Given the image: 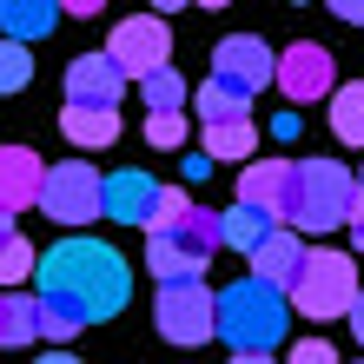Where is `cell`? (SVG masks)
Returning <instances> with one entry per match:
<instances>
[{"mask_svg": "<svg viewBox=\"0 0 364 364\" xmlns=\"http://www.w3.org/2000/svg\"><path fill=\"white\" fill-rule=\"evenodd\" d=\"M33 278H40V298H47V305H67L80 325H106V318H119L126 298H133V265L106 239H60V245H47Z\"/></svg>", "mask_w": 364, "mask_h": 364, "instance_id": "1", "label": "cell"}, {"mask_svg": "<svg viewBox=\"0 0 364 364\" xmlns=\"http://www.w3.org/2000/svg\"><path fill=\"white\" fill-rule=\"evenodd\" d=\"M358 179L338 159H298L291 166V199L278 212V232H298V239H318V232H338L351 219Z\"/></svg>", "mask_w": 364, "mask_h": 364, "instance_id": "2", "label": "cell"}, {"mask_svg": "<svg viewBox=\"0 0 364 364\" xmlns=\"http://www.w3.org/2000/svg\"><path fill=\"white\" fill-rule=\"evenodd\" d=\"M285 318H291L285 298L245 272V278H232V285L219 291V305H212V338H225L232 358H239V351L272 358V345L285 338Z\"/></svg>", "mask_w": 364, "mask_h": 364, "instance_id": "3", "label": "cell"}, {"mask_svg": "<svg viewBox=\"0 0 364 364\" xmlns=\"http://www.w3.org/2000/svg\"><path fill=\"white\" fill-rule=\"evenodd\" d=\"M351 298H358V265H351V252H305V272H298V285H291L298 318L331 325V318L351 311Z\"/></svg>", "mask_w": 364, "mask_h": 364, "instance_id": "4", "label": "cell"}, {"mask_svg": "<svg viewBox=\"0 0 364 364\" xmlns=\"http://www.w3.org/2000/svg\"><path fill=\"white\" fill-rule=\"evenodd\" d=\"M212 305H219V291H212L205 278H186V285H159V298H153V325H159L166 345L199 351L205 338H212Z\"/></svg>", "mask_w": 364, "mask_h": 364, "instance_id": "5", "label": "cell"}, {"mask_svg": "<svg viewBox=\"0 0 364 364\" xmlns=\"http://www.w3.org/2000/svg\"><path fill=\"white\" fill-rule=\"evenodd\" d=\"M166 53H173V27H166V14H133V20H119V27L106 33V60L119 67V80L159 73Z\"/></svg>", "mask_w": 364, "mask_h": 364, "instance_id": "6", "label": "cell"}, {"mask_svg": "<svg viewBox=\"0 0 364 364\" xmlns=\"http://www.w3.org/2000/svg\"><path fill=\"white\" fill-rule=\"evenodd\" d=\"M40 212H47L53 225H93L100 219V173L87 159L47 166V179H40Z\"/></svg>", "mask_w": 364, "mask_h": 364, "instance_id": "7", "label": "cell"}, {"mask_svg": "<svg viewBox=\"0 0 364 364\" xmlns=\"http://www.w3.org/2000/svg\"><path fill=\"white\" fill-rule=\"evenodd\" d=\"M272 67H278V53L259 33H225L219 47H212V80L232 87V93H245V100L272 87Z\"/></svg>", "mask_w": 364, "mask_h": 364, "instance_id": "8", "label": "cell"}, {"mask_svg": "<svg viewBox=\"0 0 364 364\" xmlns=\"http://www.w3.org/2000/svg\"><path fill=\"white\" fill-rule=\"evenodd\" d=\"M272 87L285 93L291 106H311V100H331V47L318 40H291L272 67Z\"/></svg>", "mask_w": 364, "mask_h": 364, "instance_id": "9", "label": "cell"}, {"mask_svg": "<svg viewBox=\"0 0 364 364\" xmlns=\"http://www.w3.org/2000/svg\"><path fill=\"white\" fill-rule=\"evenodd\" d=\"M153 212H159V179L153 173L126 166V173L100 179V219H113V225H153Z\"/></svg>", "mask_w": 364, "mask_h": 364, "instance_id": "10", "label": "cell"}, {"mask_svg": "<svg viewBox=\"0 0 364 364\" xmlns=\"http://www.w3.org/2000/svg\"><path fill=\"white\" fill-rule=\"evenodd\" d=\"M119 93H126V80L119 67L106 53H80L73 67H67V106H100V113H119Z\"/></svg>", "mask_w": 364, "mask_h": 364, "instance_id": "11", "label": "cell"}, {"mask_svg": "<svg viewBox=\"0 0 364 364\" xmlns=\"http://www.w3.org/2000/svg\"><path fill=\"white\" fill-rule=\"evenodd\" d=\"M40 179H47V166H40L33 146H0V212H27L40 205Z\"/></svg>", "mask_w": 364, "mask_h": 364, "instance_id": "12", "label": "cell"}, {"mask_svg": "<svg viewBox=\"0 0 364 364\" xmlns=\"http://www.w3.org/2000/svg\"><path fill=\"white\" fill-rule=\"evenodd\" d=\"M252 278L259 285H272L278 298H291V285H298V272H305V245H298V232H272V239L252 252Z\"/></svg>", "mask_w": 364, "mask_h": 364, "instance_id": "13", "label": "cell"}, {"mask_svg": "<svg viewBox=\"0 0 364 364\" xmlns=\"http://www.w3.org/2000/svg\"><path fill=\"white\" fill-rule=\"evenodd\" d=\"M285 199H291V159H252L239 173V205L272 212V225H278V212H285Z\"/></svg>", "mask_w": 364, "mask_h": 364, "instance_id": "14", "label": "cell"}, {"mask_svg": "<svg viewBox=\"0 0 364 364\" xmlns=\"http://www.w3.org/2000/svg\"><path fill=\"white\" fill-rule=\"evenodd\" d=\"M205 265H212V259H199L192 245L166 239V232H153V239H146V272H153L159 285H186V278H205Z\"/></svg>", "mask_w": 364, "mask_h": 364, "instance_id": "15", "label": "cell"}, {"mask_svg": "<svg viewBox=\"0 0 364 364\" xmlns=\"http://www.w3.org/2000/svg\"><path fill=\"white\" fill-rule=\"evenodd\" d=\"M0 27H7L14 47H33V40H47L60 27V7L53 0H7V7H0Z\"/></svg>", "mask_w": 364, "mask_h": 364, "instance_id": "16", "label": "cell"}, {"mask_svg": "<svg viewBox=\"0 0 364 364\" xmlns=\"http://www.w3.org/2000/svg\"><path fill=\"white\" fill-rule=\"evenodd\" d=\"M272 212H259V205H232V212H219V245H232V252H259L265 239H272Z\"/></svg>", "mask_w": 364, "mask_h": 364, "instance_id": "17", "label": "cell"}, {"mask_svg": "<svg viewBox=\"0 0 364 364\" xmlns=\"http://www.w3.org/2000/svg\"><path fill=\"white\" fill-rule=\"evenodd\" d=\"M60 133H67L73 146H113L119 139V113H100V106H60Z\"/></svg>", "mask_w": 364, "mask_h": 364, "instance_id": "18", "label": "cell"}, {"mask_svg": "<svg viewBox=\"0 0 364 364\" xmlns=\"http://www.w3.org/2000/svg\"><path fill=\"white\" fill-rule=\"evenodd\" d=\"M33 338H40V298L0 291V351H14V345H33Z\"/></svg>", "mask_w": 364, "mask_h": 364, "instance_id": "19", "label": "cell"}, {"mask_svg": "<svg viewBox=\"0 0 364 364\" xmlns=\"http://www.w3.org/2000/svg\"><path fill=\"white\" fill-rule=\"evenodd\" d=\"M192 113H199L205 126H232V119H252V100L232 93V87H219V80H205V87L192 93Z\"/></svg>", "mask_w": 364, "mask_h": 364, "instance_id": "20", "label": "cell"}, {"mask_svg": "<svg viewBox=\"0 0 364 364\" xmlns=\"http://www.w3.org/2000/svg\"><path fill=\"white\" fill-rule=\"evenodd\" d=\"M205 159H245L252 166V153H259V126L252 119H232V126H205V146H199Z\"/></svg>", "mask_w": 364, "mask_h": 364, "instance_id": "21", "label": "cell"}, {"mask_svg": "<svg viewBox=\"0 0 364 364\" xmlns=\"http://www.w3.org/2000/svg\"><path fill=\"white\" fill-rule=\"evenodd\" d=\"M331 133L345 139V146H364V80L331 87Z\"/></svg>", "mask_w": 364, "mask_h": 364, "instance_id": "22", "label": "cell"}, {"mask_svg": "<svg viewBox=\"0 0 364 364\" xmlns=\"http://www.w3.org/2000/svg\"><path fill=\"white\" fill-rule=\"evenodd\" d=\"M146 239H153V232H146ZM166 239H179V245H192L199 252V259H212V252H219V212H205V205H192L186 219L166 232Z\"/></svg>", "mask_w": 364, "mask_h": 364, "instance_id": "23", "label": "cell"}, {"mask_svg": "<svg viewBox=\"0 0 364 364\" xmlns=\"http://www.w3.org/2000/svg\"><path fill=\"white\" fill-rule=\"evenodd\" d=\"M139 100L153 106V113H179V106H186V80H179L173 67H159V73L139 80Z\"/></svg>", "mask_w": 364, "mask_h": 364, "instance_id": "24", "label": "cell"}, {"mask_svg": "<svg viewBox=\"0 0 364 364\" xmlns=\"http://www.w3.org/2000/svg\"><path fill=\"white\" fill-rule=\"evenodd\" d=\"M33 265H40V252H33L27 239H7V245H0V291L27 285V278H33Z\"/></svg>", "mask_w": 364, "mask_h": 364, "instance_id": "25", "label": "cell"}, {"mask_svg": "<svg viewBox=\"0 0 364 364\" xmlns=\"http://www.w3.org/2000/svg\"><path fill=\"white\" fill-rule=\"evenodd\" d=\"M33 80V47H14V40H0V93H20Z\"/></svg>", "mask_w": 364, "mask_h": 364, "instance_id": "26", "label": "cell"}, {"mask_svg": "<svg viewBox=\"0 0 364 364\" xmlns=\"http://www.w3.org/2000/svg\"><path fill=\"white\" fill-rule=\"evenodd\" d=\"M80 331H87V325H80L67 305H47V298H40V338H47V345H73Z\"/></svg>", "mask_w": 364, "mask_h": 364, "instance_id": "27", "label": "cell"}, {"mask_svg": "<svg viewBox=\"0 0 364 364\" xmlns=\"http://www.w3.org/2000/svg\"><path fill=\"white\" fill-rule=\"evenodd\" d=\"M146 146H159V153L186 146V113H146Z\"/></svg>", "mask_w": 364, "mask_h": 364, "instance_id": "28", "label": "cell"}, {"mask_svg": "<svg viewBox=\"0 0 364 364\" xmlns=\"http://www.w3.org/2000/svg\"><path fill=\"white\" fill-rule=\"evenodd\" d=\"M186 212H192V199H186V192H179V186H159V212H153V225H146V232H173Z\"/></svg>", "mask_w": 364, "mask_h": 364, "instance_id": "29", "label": "cell"}, {"mask_svg": "<svg viewBox=\"0 0 364 364\" xmlns=\"http://www.w3.org/2000/svg\"><path fill=\"white\" fill-rule=\"evenodd\" d=\"M291 364H345V358H338L331 338H298V345H291Z\"/></svg>", "mask_w": 364, "mask_h": 364, "instance_id": "30", "label": "cell"}, {"mask_svg": "<svg viewBox=\"0 0 364 364\" xmlns=\"http://www.w3.org/2000/svg\"><path fill=\"white\" fill-rule=\"evenodd\" d=\"M179 173H186V186H205V179H212V159H205V153H186Z\"/></svg>", "mask_w": 364, "mask_h": 364, "instance_id": "31", "label": "cell"}, {"mask_svg": "<svg viewBox=\"0 0 364 364\" xmlns=\"http://www.w3.org/2000/svg\"><path fill=\"white\" fill-rule=\"evenodd\" d=\"M345 225H351V252H364V192L351 199V219H345Z\"/></svg>", "mask_w": 364, "mask_h": 364, "instance_id": "32", "label": "cell"}, {"mask_svg": "<svg viewBox=\"0 0 364 364\" xmlns=\"http://www.w3.org/2000/svg\"><path fill=\"white\" fill-rule=\"evenodd\" d=\"M331 14L345 20V27H364V0H331Z\"/></svg>", "mask_w": 364, "mask_h": 364, "instance_id": "33", "label": "cell"}, {"mask_svg": "<svg viewBox=\"0 0 364 364\" xmlns=\"http://www.w3.org/2000/svg\"><path fill=\"white\" fill-rule=\"evenodd\" d=\"M272 139H298V113H278L272 119Z\"/></svg>", "mask_w": 364, "mask_h": 364, "instance_id": "34", "label": "cell"}, {"mask_svg": "<svg viewBox=\"0 0 364 364\" xmlns=\"http://www.w3.org/2000/svg\"><path fill=\"white\" fill-rule=\"evenodd\" d=\"M345 318H351V338H358V345H364V291L351 298V311H345Z\"/></svg>", "mask_w": 364, "mask_h": 364, "instance_id": "35", "label": "cell"}, {"mask_svg": "<svg viewBox=\"0 0 364 364\" xmlns=\"http://www.w3.org/2000/svg\"><path fill=\"white\" fill-rule=\"evenodd\" d=\"M7 239H20V232H14V219H7V212H0V245H7Z\"/></svg>", "mask_w": 364, "mask_h": 364, "instance_id": "36", "label": "cell"}, {"mask_svg": "<svg viewBox=\"0 0 364 364\" xmlns=\"http://www.w3.org/2000/svg\"><path fill=\"white\" fill-rule=\"evenodd\" d=\"M232 364H272V358H259V351H239V358H232Z\"/></svg>", "mask_w": 364, "mask_h": 364, "instance_id": "37", "label": "cell"}, {"mask_svg": "<svg viewBox=\"0 0 364 364\" xmlns=\"http://www.w3.org/2000/svg\"><path fill=\"white\" fill-rule=\"evenodd\" d=\"M40 364H80V358H67V351H47V358H40Z\"/></svg>", "mask_w": 364, "mask_h": 364, "instance_id": "38", "label": "cell"}, {"mask_svg": "<svg viewBox=\"0 0 364 364\" xmlns=\"http://www.w3.org/2000/svg\"><path fill=\"white\" fill-rule=\"evenodd\" d=\"M358 192H364V173H358Z\"/></svg>", "mask_w": 364, "mask_h": 364, "instance_id": "39", "label": "cell"}]
</instances>
